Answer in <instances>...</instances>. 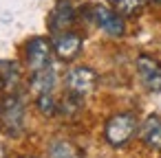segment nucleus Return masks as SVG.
<instances>
[{"label": "nucleus", "instance_id": "8", "mask_svg": "<svg viewBox=\"0 0 161 158\" xmlns=\"http://www.w3.org/2000/svg\"><path fill=\"white\" fill-rule=\"evenodd\" d=\"M53 51H55V55H58L62 62H71V59H75V57L80 55V51H82V38H80L77 33H73V31H64V33L55 35V40H53Z\"/></svg>", "mask_w": 161, "mask_h": 158}, {"label": "nucleus", "instance_id": "7", "mask_svg": "<svg viewBox=\"0 0 161 158\" xmlns=\"http://www.w3.org/2000/svg\"><path fill=\"white\" fill-rule=\"evenodd\" d=\"M73 20H75V7L71 5V0H58L51 11V18H49V29L53 35H60V33L69 31Z\"/></svg>", "mask_w": 161, "mask_h": 158}, {"label": "nucleus", "instance_id": "6", "mask_svg": "<svg viewBox=\"0 0 161 158\" xmlns=\"http://www.w3.org/2000/svg\"><path fill=\"white\" fill-rule=\"evenodd\" d=\"M93 20H95V24H97L104 33H108V35H113V38H121V35L126 33V22H124V18H121L117 11H110L108 7H102V5L93 7Z\"/></svg>", "mask_w": 161, "mask_h": 158}, {"label": "nucleus", "instance_id": "5", "mask_svg": "<svg viewBox=\"0 0 161 158\" xmlns=\"http://www.w3.org/2000/svg\"><path fill=\"white\" fill-rule=\"evenodd\" d=\"M137 73L146 90L150 92H161V62L150 57V55H139L137 57Z\"/></svg>", "mask_w": 161, "mask_h": 158}, {"label": "nucleus", "instance_id": "3", "mask_svg": "<svg viewBox=\"0 0 161 158\" xmlns=\"http://www.w3.org/2000/svg\"><path fill=\"white\" fill-rule=\"evenodd\" d=\"M64 86H66V92L86 97V94H91V92L95 90V86H97V73H95L93 68L77 66V68H73V70L66 73Z\"/></svg>", "mask_w": 161, "mask_h": 158}, {"label": "nucleus", "instance_id": "1", "mask_svg": "<svg viewBox=\"0 0 161 158\" xmlns=\"http://www.w3.org/2000/svg\"><path fill=\"white\" fill-rule=\"evenodd\" d=\"M137 130H139V123H137L135 114L121 112V114H115V116H110L106 121V125H104V138H106L108 145L121 147V145H126L137 134Z\"/></svg>", "mask_w": 161, "mask_h": 158}, {"label": "nucleus", "instance_id": "2", "mask_svg": "<svg viewBox=\"0 0 161 158\" xmlns=\"http://www.w3.org/2000/svg\"><path fill=\"white\" fill-rule=\"evenodd\" d=\"M0 127L9 136H18L25 130V105L18 97H5L0 101Z\"/></svg>", "mask_w": 161, "mask_h": 158}, {"label": "nucleus", "instance_id": "17", "mask_svg": "<svg viewBox=\"0 0 161 158\" xmlns=\"http://www.w3.org/2000/svg\"><path fill=\"white\" fill-rule=\"evenodd\" d=\"M20 158H36V156H20Z\"/></svg>", "mask_w": 161, "mask_h": 158}, {"label": "nucleus", "instance_id": "12", "mask_svg": "<svg viewBox=\"0 0 161 158\" xmlns=\"http://www.w3.org/2000/svg\"><path fill=\"white\" fill-rule=\"evenodd\" d=\"M80 110H82V97H80V94H73V92H69L66 99H64V101L60 103V108H58V112L64 114V116H77Z\"/></svg>", "mask_w": 161, "mask_h": 158}, {"label": "nucleus", "instance_id": "14", "mask_svg": "<svg viewBox=\"0 0 161 158\" xmlns=\"http://www.w3.org/2000/svg\"><path fill=\"white\" fill-rule=\"evenodd\" d=\"M49 156L51 158H77V149L66 140H55L49 147Z\"/></svg>", "mask_w": 161, "mask_h": 158}, {"label": "nucleus", "instance_id": "18", "mask_svg": "<svg viewBox=\"0 0 161 158\" xmlns=\"http://www.w3.org/2000/svg\"><path fill=\"white\" fill-rule=\"evenodd\" d=\"M0 88H5V84H3V79H0Z\"/></svg>", "mask_w": 161, "mask_h": 158}, {"label": "nucleus", "instance_id": "13", "mask_svg": "<svg viewBox=\"0 0 161 158\" xmlns=\"http://www.w3.org/2000/svg\"><path fill=\"white\" fill-rule=\"evenodd\" d=\"M36 105H38V110H40L44 116H55V114H58V108H60V103L55 101V97H53L51 92L38 94V99H36Z\"/></svg>", "mask_w": 161, "mask_h": 158}, {"label": "nucleus", "instance_id": "4", "mask_svg": "<svg viewBox=\"0 0 161 158\" xmlns=\"http://www.w3.org/2000/svg\"><path fill=\"white\" fill-rule=\"evenodd\" d=\"M51 48H53V44L47 38H33V40H29L27 46H25V62H27V66L33 73L47 68L49 62H51Z\"/></svg>", "mask_w": 161, "mask_h": 158}, {"label": "nucleus", "instance_id": "9", "mask_svg": "<svg viewBox=\"0 0 161 158\" xmlns=\"http://www.w3.org/2000/svg\"><path fill=\"white\" fill-rule=\"evenodd\" d=\"M139 138L148 149L161 151V116L157 114L146 116L143 123L139 125Z\"/></svg>", "mask_w": 161, "mask_h": 158}, {"label": "nucleus", "instance_id": "10", "mask_svg": "<svg viewBox=\"0 0 161 158\" xmlns=\"http://www.w3.org/2000/svg\"><path fill=\"white\" fill-rule=\"evenodd\" d=\"M55 73L47 66V68H42V70H36L33 73V77H31V90L33 92H38V94H44V92H53V88H55Z\"/></svg>", "mask_w": 161, "mask_h": 158}, {"label": "nucleus", "instance_id": "16", "mask_svg": "<svg viewBox=\"0 0 161 158\" xmlns=\"http://www.w3.org/2000/svg\"><path fill=\"white\" fill-rule=\"evenodd\" d=\"M150 3H154V5H161V0H150Z\"/></svg>", "mask_w": 161, "mask_h": 158}, {"label": "nucleus", "instance_id": "15", "mask_svg": "<svg viewBox=\"0 0 161 158\" xmlns=\"http://www.w3.org/2000/svg\"><path fill=\"white\" fill-rule=\"evenodd\" d=\"M119 16H137L143 9V0H113Z\"/></svg>", "mask_w": 161, "mask_h": 158}, {"label": "nucleus", "instance_id": "11", "mask_svg": "<svg viewBox=\"0 0 161 158\" xmlns=\"http://www.w3.org/2000/svg\"><path fill=\"white\" fill-rule=\"evenodd\" d=\"M0 79H3L5 88H14L20 81V70L14 62H0Z\"/></svg>", "mask_w": 161, "mask_h": 158}]
</instances>
